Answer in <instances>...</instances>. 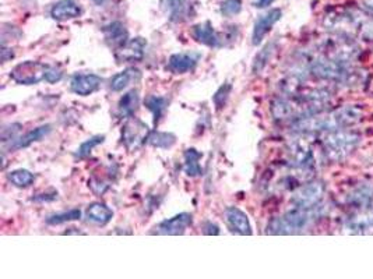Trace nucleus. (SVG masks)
<instances>
[{
  "instance_id": "f257e3e1",
  "label": "nucleus",
  "mask_w": 373,
  "mask_h": 279,
  "mask_svg": "<svg viewBox=\"0 0 373 279\" xmlns=\"http://www.w3.org/2000/svg\"><path fill=\"white\" fill-rule=\"evenodd\" d=\"M362 119V112L354 106H345L328 113H317L292 122L294 132L301 135H313L319 132H333L357 125Z\"/></svg>"
},
{
  "instance_id": "f03ea898",
  "label": "nucleus",
  "mask_w": 373,
  "mask_h": 279,
  "mask_svg": "<svg viewBox=\"0 0 373 279\" xmlns=\"http://www.w3.org/2000/svg\"><path fill=\"white\" fill-rule=\"evenodd\" d=\"M317 209V207H316ZM316 209H295L285 212L283 216L274 218L267 225L270 235H297L307 229L317 216Z\"/></svg>"
},
{
  "instance_id": "7ed1b4c3",
  "label": "nucleus",
  "mask_w": 373,
  "mask_h": 279,
  "mask_svg": "<svg viewBox=\"0 0 373 279\" xmlns=\"http://www.w3.org/2000/svg\"><path fill=\"white\" fill-rule=\"evenodd\" d=\"M361 137L350 130L338 129L327 132L323 137V154L331 162H338L347 158L360 144Z\"/></svg>"
},
{
  "instance_id": "20e7f679",
  "label": "nucleus",
  "mask_w": 373,
  "mask_h": 279,
  "mask_svg": "<svg viewBox=\"0 0 373 279\" xmlns=\"http://www.w3.org/2000/svg\"><path fill=\"white\" fill-rule=\"evenodd\" d=\"M309 73L320 80L341 81V82L347 81L351 74L350 70L345 66V61L327 58V56L314 59L313 62H311Z\"/></svg>"
},
{
  "instance_id": "39448f33",
  "label": "nucleus",
  "mask_w": 373,
  "mask_h": 279,
  "mask_svg": "<svg viewBox=\"0 0 373 279\" xmlns=\"http://www.w3.org/2000/svg\"><path fill=\"white\" fill-rule=\"evenodd\" d=\"M49 68H51L49 65L41 62L27 61L18 63L10 71V78L18 85H34L47 78Z\"/></svg>"
},
{
  "instance_id": "423d86ee",
  "label": "nucleus",
  "mask_w": 373,
  "mask_h": 279,
  "mask_svg": "<svg viewBox=\"0 0 373 279\" xmlns=\"http://www.w3.org/2000/svg\"><path fill=\"white\" fill-rule=\"evenodd\" d=\"M150 135L151 132L143 120L134 116L129 118L122 128V142L124 148L129 152H134L140 149L146 142H148Z\"/></svg>"
},
{
  "instance_id": "0eeeda50",
  "label": "nucleus",
  "mask_w": 373,
  "mask_h": 279,
  "mask_svg": "<svg viewBox=\"0 0 373 279\" xmlns=\"http://www.w3.org/2000/svg\"><path fill=\"white\" fill-rule=\"evenodd\" d=\"M324 185L321 182H309L307 185H304L302 187H300L292 199L291 203L294 204V207L297 209H311L319 207L320 202L323 200L324 196Z\"/></svg>"
},
{
  "instance_id": "6e6552de",
  "label": "nucleus",
  "mask_w": 373,
  "mask_h": 279,
  "mask_svg": "<svg viewBox=\"0 0 373 279\" xmlns=\"http://www.w3.org/2000/svg\"><path fill=\"white\" fill-rule=\"evenodd\" d=\"M193 216L189 212H181L170 219L160 222L151 233L154 235H164V236H178L184 235L187 228L191 225Z\"/></svg>"
},
{
  "instance_id": "1a4fd4ad",
  "label": "nucleus",
  "mask_w": 373,
  "mask_h": 279,
  "mask_svg": "<svg viewBox=\"0 0 373 279\" xmlns=\"http://www.w3.org/2000/svg\"><path fill=\"white\" fill-rule=\"evenodd\" d=\"M147 41L141 37H136L129 39L122 48L117 49L115 58L118 63H136L141 62L146 55Z\"/></svg>"
},
{
  "instance_id": "9d476101",
  "label": "nucleus",
  "mask_w": 373,
  "mask_h": 279,
  "mask_svg": "<svg viewBox=\"0 0 373 279\" xmlns=\"http://www.w3.org/2000/svg\"><path fill=\"white\" fill-rule=\"evenodd\" d=\"M290 163L297 169H308L312 165L311 142L308 140H294L288 147Z\"/></svg>"
},
{
  "instance_id": "9b49d317",
  "label": "nucleus",
  "mask_w": 373,
  "mask_h": 279,
  "mask_svg": "<svg viewBox=\"0 0 373 279\" xmlns=\"http://www.w3.org/2000/svg\"><path fill=\"white\" fill-rule=\"evenodd\" d=\"M102 84V78L94 73H77L70 80L71 92L80 97H88L98 91Z\"/></svg>"
},
{
  "instance_id": "f8f14e48",
  "label": "nucleus",
  "mask_w": 373,
  "mask_h": 279,
  "mask_svg": "<svg viewBox=\"0 0 373 279\" xmlns=\"http://www.w3.org/2000/svg\"><path fill=\"white\" fill-rule=\"evenodd\" d=\"M283 17V11L280 8H271L266 14H263L253 27V34H251V44L254 46L260 45L264 37L271 31L276 23H278Z\"/></svg>"
},
{
  "instance_id": "ddd939ff",
  "label": "nucleus",
  "mask_w": 373,
  "mask_h": 279,
  "mask_svg": "<svg viewBox=\"0 0 373 279\" xmlns=\"http://www.w3.org/2000/svg\"><path fill=\"white\" fill-rule=\"evenodd\" d=\"M347 233L369 235L373 233V209H362L351 215L344 225Z\"/></svg>"
},
{
  "instance_id": "4468645a",
  "label": "nucleus",
  "mask_w": 373,
  "mask_h": 279,
  "mask_svg": "<svg viewBox=\"0 0 373 279\" xmlns=\"http://www.w3.org/2000/svg\"><path fill=\"white\" fill-rule=\"evenodd\" d=\"M162 7L171 23H185L196 14L193 3L189 0H162Z\"/></svg>"
},
{
  "instance_id": "2eb2a0df",
  "label": "nucleus",
  "mask_w": 373,
  "mask_h": 279,
  "mask_svg": "<svg viewBox=\"0 0 373 279\" xmlns=\"http://www.w3.org/2000/svg\"><path fill=\"white\" fill-rule=\"evenodd\" d=\"M193 39L201 45H206L208 48H221L223 39L214 30L213 24L210 21H204L200 24H196L190 31Z\"/></svg>"
},
{
  "instance_id": "dca6fc26",
  "label": "nucleus",
  "mask_w": 373,
  "mask_h": 279,
  "mask_svg": "<svg viewBox=\"0 0 373 279\" xmlns=\"http://www.w3.org/2000/svg\"><path fill=\"white\" fill-rule=\"evenodd\" d=\"M201 54L199 52H179L174 54L168 61V70L174 74H186L199 65Z\"/></svg>"
},
{
  "instance_id": "f3484780",
  "label": "nucleus",
  "mask_w": 373,
  "mask_h": 279,
  "mask_svg": "<svg viewBox=\"0 0 373 279\" xmlns=\"http://www.w3.org/2000/svg\"><path fill=\"white\" fill-rule=\"evenodd\" d=\"M225 221L228 228L238 235L242 236H250L251 235V226L249 222L248 215L238 209V207H228L225 209Z\"/></svg>"
},
{
  "instance_id": "a211bd4d",
  "label": "nucleus",
  "mask_w": 373,
  "mask_h": 279,
  "mask_svg": "<svg viewBox=\"0 0 373 279\" xmlns=\"http://www.w3.org/2000/svg\"><path fill=\"white\" fill-rule=\"evenodd\" d=\"M102 34H104L105 42L114 49L122 48L129 41V31L126 30V27L121 21H112L107 24L102 28Z\"/></svg>"
},
{
  "instance_id": "6ab92c4d",
  "label": "nucleus",
  "mask_w": 373,
  "mask_h": 279,
  "mask_svg": "<svg viewBox=\"0 0 373 279\" xmlns=\"http://www.w3.org/2000/svg\"><path fill=\"white\" fill-rule=\"evenodd\" d=\"M83 13L76 0H59L51 8V17L57 21H67L80 17Z\"/></svg>"
},
{
  "instance_id": "aec40b11",
  "label": "nucleus",
  "mask_w": 373,
  "mask_h": 279,
  "mask_svg": "<svg viewBox=\"0 0 373 279\" xmlns=\"http://www.w3.org/2000/svg\"><path fill=\"white\" fill-rule=\"evenodd\" d=\"M52 128L49 125H45V126H40L28 133H25L24 136L21 137H17V139L11 140L10 144H8V148L11 151H17V149H21V148H27L30 147L31 144L37 142V141H41L42 139H45L49 133H51Z\"/></svg>"
},
{
  "instance_id": "412c9836",
  "label": "nucleus",
  "mask_w": 373,
  "mask_h": 279,
  "mask_svg": "<svg viewBox=\"0 0 373 279\" xmlns=\"http://www.w3.org/2000/svg\"><path fill=\"white\" fill-rule=\"evenodd\" d=\"M85 218L97 226H104L114 218V211L102 203H91L85 209Z\"/></svg>"
},
{
  "instance_id": "4be33fe9",
  "label": "nucleus",
  "mask_w": 373,
  "mask_h": 279,
  "mask_svg": "<svg viewBox=\"0 0 373 279\" xmlns=\"http://www.w3.org/2000/svg\"><path fill=\"white\" fill-rule=\"evenodd\" d=\"M141 78V71L138 69H126L118 74H115L111 81H109V87L114 92H121L124 91V88H127L131 82H137Z\"/></svg>"
},
{
  "instance_id": "5701e85b",
  "label": "nucleus",
  "mask_w": 373,
  "mask_h": 279,
  "mask_svg": "<svg viewBox=\"0 0 373 279\" xmlns=\"http://www.w3.org/2000/svg\"><path fill=\"white\" fill-rule=\"evenodd\" d=\"M140 106V95L137 89H130L119 99L118 112L122 118H133Z\"/></svg>"
},
{
  "instance_id": "b1692460",
  "label": "nucleus",
  "mask_w": 373,
  "mask_h": 279,
  "mask_svg": "<svg viewBox=\"0 0 373 279\" xmlns=\"http://www.w3.org/2000/svg\"><path fill=\"white\" fill-rule=\"evenodd\" d=\"M203 154L194 148H187L185 151V172L190 178H197L203 175V168L200 165V159Z\"/></svg>"
},
{
  "instance_id": "393cba45",
  "label": "nucleus",
  "mask_w": 373,
  "mask_h": 279,
  "mask_svg": "<svg viewBox=\"0 0 373 279\" xmlns=\"http://www.w3.org/2000/svg\"><path fill=\"white\" fill-rule=\"evenodd\" d=\"M144 104H146V108L153 113L154 123L157 125L160 122V119L162 118L165 109H167L168 99L165 97H160V95H150L146 98Z\"/></svg>"
},
{
  "instance_id": "a878e982",
  "label": "nucleus",
  "mask_w": 373,
  "mask_h": 279,
  "mask_svg": "<svg viewBox=\"0 0 373 279\" xmlns=\"http://www.w3.org/2000/svg\"><path fill=\"white\" fill-rule=\"evenodd\" d=\"M7 180L18 189H25L34 183L35 176H34V173H31L27 169H16V170H11L10 173H7Z\"/></svg>"
},
{
  "instance_id": "bb28decb",
  "label": "nucleus",
  "mask_w": 373,
  "mask_h": 279,
  "mask_svg": "<svg viewBox=\"0 0 373 279\" xmlns=\"http://www.w3.org/2000/svg\"><path fill=\"white\" fill-rule=\"evenodd\" d=\"M274 52H276V44H274V42L267 44V45H266V46H264V48L256 55V58H254V61H253V65H251V71H253L254 74L261 73V71L264 70V68L267 66V63L270 62V59L273 58Z\"/></svg>"
},
{
  "instance_id": "cd10ccee",
  "label": "nucleus",
  "mask_w": 373,
  "mask_h": 279,
  "mask_svg": "<svg viewBox=\"0 0 373 279\" xmlns=\"http://www.w3.org/2000/svg\"><path fill=\"white\" fill-rule=\"evenodd\" d=\"M177 142V136L172 133H167V132H151L150 139H148V144L153 145L154 148H162V149H168L171 148L174 144Z\"/></svg>"
},
{
  "instance_id": "c85d7f7f",
  "label": "nucleus",
  "mask_w": 373,
  "mask_h": 279,
  "mask_svg": "<svg viewBox=\"0 0 373 279\" xmlns=\"http://www.w3.org/2000/svg\"><path fill=\"white\" fill-rule=\"evenodd\" d=\"M81 216V211L77 209H70L66 212H61V213H54L51 216L47 218V223L48 225H62L66 222H71V221H77Z\"/></svg>"
},
{
  "instance_id": "c756f323",
  "label": "nucleus",
  "mask_w": 373,
  "mask_h": 279,
  "mask_svg": "<svg viewBox=\"0 0 373 279\" xmlns=\"http://www.w3.org/2000/svg\"><path fill=\"white\" fill-rule=\"evenodd\" d=\"M104 141H105V136H94V137H91V139L84 141V142L78 147V149H77V152H76V156L80 158V159L87 158V156L93 152V149H94L95 147H98L100 144H102Z\"/></svg>"
},
{
  "instance_id": "7c9ffc66",
  "label": "nucleus",
  "mask_w": 373,
  "mask_h": 279,
  "mask_svg": "<svg viewBox=\"0 0 373 279\" xmlns=\"http://www.w3.org/2000/svg\"><path fill=\"white\" fill-rule=\"evenodd\" d=\"M231 91H232V85H231L230 82H225V84L221 85V87L218 88V91L214 94V97H213V102H214L217 111H221V109L225 106V104H227V101H228V98H230V95H231Z\"/></svg>"
},
{
  "instance_id": "2f4dec72",
  "label": "nucleus",
  "mask_w": 373,
  "mask_h": 279,
  "mask_svg": "<svg viewBox=\"0 0 373 279\" xmlns=\"http://www.w3.org/2000/svg\"><path fill=\"white\" fill-rule=\"evenodd\" d=\"M242 10V0H225L220 6V11L224 17H234Z\"/></svg>"
},
{
  "instance_id": "473e14b6",
  "label": "nucleus",
  "mask_w": 373,
  "mask_h": 279,
  "mask_svg": "<svg viewBox=\"0 0 373 279\" xmlns=\"http://www.w3.org/2000/svg\"><path fill=\"white\" fill-rule=\"evenodd\" d=\"M20 129H21V125L20 123H13L11 125V130H7V126L3 128V130H1V140H3V142L8 141V140L16 139V135L20 132Z\"/></svg>"
},
{
  "instance_id": "72a5a7b5",
  "label": "nucleus",
  "mask_w": 373,
  "mask_h": 279,
  "mask_svg": "<svg viewBox=\"0 0 373 279\" xmlns=\"http://www.w3.org/2000/svg\"><path fill=\"white\" fill-rule=\"evenodd\" d=\"M63 73L62 70L55 68V66H51L48 70V74H47V78L45 81L51 82V84H55V82H59L62 80Z\"/></svg>"
},
{
  "instance_id": "f704fd0d",
  "label": "nucleus",
  "mask_w": 373,
  "mask_h": 279,
  "mask_svg": "<svg viewBox=\"0 0 373 279\" xmlns=\"http://www.w3.org/2000/svg\"><path fill=\"white\" fill-rule=\"evenodd\" d=\"M203 233L208 235V236H217V235H220V228H218V225H215L213 222H206L203 226Z\"/></svg>"
},
{
  "instance_id": "c9c22d12",
  "label": "nucleus",
  "mask_w": 373,
  "mask_h": 279,
  "mask_svg": "<svg viewBox=\"0 0 373 279\" xmlns=\"http://www.w3.org/2000/svg\"><path fill=\"white\" fill-rule=\"evenodd\" d=\"M0 54H1V62H3V63L8 62V61H11V59L14 58V52H13V49L6 48L4 45H3V48H1V51H0Z\"/></svg>"
},
{
  "instance_id": "e433bc0d",
  "label": "nucleus",
  "mask_w": 373,
  "mask_h": 279,
  "mask_svg": "<svg viewBox=\"0 0 373 279\" xmlns=\"http://www.w3.org/2000/svg\"><path fill=\"white\" fill-rule=\"evenodd\" d=\"M54 193H55V192H54ZM48 196H51V194H48V193H47V194H38V196L34 197L32 200H34V202H54V200L57 199V197H48Z\"/></svg>"
},
{
  "instance_id": "4c0bfd02",
  "label": "nucleus",
  "mask_w": 373,
  "mask_h": 279,
  "mask_svg": "<svg viewBox=\"0 0 373 279\" xmlns=\"http://www.w3.org/2000/svg\"><path fill=\"white\" fill-rule=\"evenodd\" d=\"M273 1H274V0H257L254 6L259 7V8H264V7H268Z\"/></svg>"
},
{
  "instance_id": "58836bf2",
  "label": "nucleus",
  "mask_w": 373,
  "mask_h": 279,
  "mask_svg": "<svg viewBox=\"0 0 373 279\" xmlns=\"http://www.w3.org/2000/svg\"><path fill=\"white\" fill-rule=\"evenodd\" d=\"M365 1V4L369 7V8H372L373 10V0H364Z\"/></svg>"
}]
</instances>
